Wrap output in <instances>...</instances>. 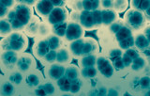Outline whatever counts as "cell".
I'll list each match as a JSON object with an SVG mask.
<instances>
[{
    "label": "cell",
    "instance_id": "cell-1",
    "mask_svg": "<svg viewBox=\"0 0 150 96\" xmlns=\"http://www.w3.org/2000/svg\"><path fill=\"white\" fill-rule=\"evenodd\" d=\"M27 38L23 32L15 31L8 35L5 39L0 42V49L2 51L23 52L27 47Z\"/></svg>",
    "mask_w": 150,
    "mask_h": 96
},
{
    "label": "cell",
    "instance_id": "cell-2",
    "mask_svg": "<svg viewBox=\"0 0 150 96\" xmlns=\"http://www.w3.org/2000/svg\"><path fill=\"white\" fill-rule=\"evenodd\" d=\"M19 55L13 51H2L0 53V66L7 67L8 70H11L13 66L17 64Z\"/></svg>",
    "mask_w": 150,
    "mask_h": 96
},
{
    "label": "cell",
    "instance_id": "cell-3",
    "mask_svg": "<svg viewBox=\"0 0 150 96\" xmlns=\"http://www.w3.org/2000/svg\"><path fill=\"white\" fill-rule=\"evenodd\" d=\"M68 17L67 11L63 8H55L54 9L52 12L49 14L48 16V23L51 26L58 25L65 22V20Z\"/></svg>",
    "mask_w": 150,
    "mask_h": 96
},
{
    "label": "cell",
    "instance_id": "cell-4",
    "mask_svg": "<svg viewBox=\"0 0 150 96\" xmlns=\"http://www.w3.org/2000/svg\"><path fill=\"white\" fill-rule=\"evenodd\" d=\"M31 62H35L34 59L28 54H23L19 56L18 61H17V67L23 72H28L30 71L33 67H31Z\"/></svg>",
    "mask_w": 150,
    "mask_h": 96
},
{
    "label": "cell",
    "instance_id": "cell-5",
    "mask_svg": "<svg viewBox=\"0 0 150 96\" xmlns=\"http://www.w3.org/2000/svg\"><path fill=\"white\" fill-rule=\"evenodd\" d=\"M40 24V20L39 17L37 16H32L30 21L27 23V25L25 27V33L30 37H35L38 36V31H39V27Z\"/></svg>",
    "mask_w": 150,
    "mask_h": 96
},
{
    "label": "cell",
    "instance_id": "cell-6",
    "mask_svg": "<svg viewBox=\"0 0 150 96\" xmlns=\"http://www.w3.org/2000/svg\"><path fill=\"white\" fill-rule=\"evenodd\" d=\"M36 11L41 16H49V14L54 9V5L52 1H37Z\"/></svg>",
    "mask_w": 150,
    "mask_h": 96
},
{
    "label": "cell",
    "instance_id": "cell-7",
    "mask_svg": "<svg viewBox=\"0 0 150 96\" xmlns=\"http://www.w3.org/2000/svg\"><path fill=\"white\" fill-rule=\"evenodd\" d=\"M12 31V28L8 20H2L0 19V36L4 37V36H8L9 35V33Z\"/></svg>",
    "mask_w": 150,
    "mask_h": 96
},
{
    "label": "cell",
    "instance_id": "cell-8",
    "mask_svg": "<svg viewBox=\"0 0 150 96\" xmlns=\"http://www.w3.org/2000/svg\"><path fill=\"white\" fill-rule=\"evenodd\" d=\"M58 52L56 53V60L61 62V63H64V62L69 61V52L66 49H59L57 50Z\"/></svg>",
    "mask_w": 150,
    "mask_h": 96
},
{
    "label": "cell",
    "instance_id": "cell-9",
    "mask_svg": "<svg viewBox=\"0 0 150 96\" xmlns=\"http://www.w3.org/2000/svg\"><path fill=\"white\" fill-rule=\"evenodd\" d=\"M17 3L19 4H23V5H25L27 7H32V6H35L37 4V1H17Z\"/></svg>",
    "mask_w": 150,
    "mask_h": 96
}]
</instances>
